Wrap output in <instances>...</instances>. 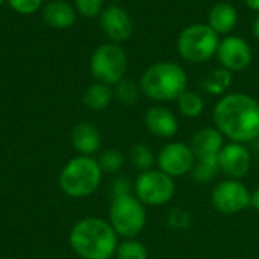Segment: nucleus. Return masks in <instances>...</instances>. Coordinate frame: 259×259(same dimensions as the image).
I'll use <instances>...</instances> for the list:
<instances>
[{
	"instance_id": "nucleus-24",
	"label": "nucleus",
	"mask_w": 259,
	"mask_h": 259,
	"mask_svg": "<svg viewBox=\"0 0 259 259\" xmlns=\"http://www.w3.org/2000/svg\"><path fill=\"white\" fill-rule=\"evenodd\" d=\"M115 259H149V252L147 247L135 238L124 240L117 246Z\"/></svg>"
},
{
	"instance_id": "nucleus-19",
	"label": "nucleus",
	"mask_w": 259,
	"mask_h": 259,
	"mask_svg": "<svg viewBox=\"0 0 259 259\" xmlns=\"http://www.w3.org/2000/svg\"><path fill=\"white\" fill-rule=\"evenodd\" d=\"M112 99H114L112 87H109L106 83H102V82L91 83L83 93V103L91 111H103V109H106L111 105Z\"/></svg>"
},
{
	"instance_id": "nucleus-4",
	"label": "nucleus",
	"mask_w": 259,
	"mask_h": 259,
	"mask_svg": "<svg viewBox=\"0 0 259 259\" xmlns=\"http://www.w3.org/2000/svg\"><path fill=\"white\" fill-rule=\"evenodd\" d=\"M103 171L93 156H76L70 159L59 173V188L71 199H83L97 191Z\"/></svg>"
},
{
	"instance_id": "nucleus-33",
	"label": "nucleus",
	"mask_w": 259,
	"mask_h": 259,
	"mask_svg": "<svg viewBox=\"0 0 259 259\" xmlns=\"http://www.w3.org/2000/svg\"><path fill=\"white\" fill-rule=\"evenodd\" d=\"M252 30H253V35H255L256 41L259 42V14H258V17L255 18V21H253V27H252Z\"/></svg>"
},
{
	"instance_id": "nucleus-31",
	"label": "nucleus",
	"mask_w": 259,
	"mask_h": 259,
	"mask_svg": "<svg viewBox=\"0 0 259 259\" xmlns=\"http://www.w3.org/2000/svg\"><path fill=\"white\" fill-rule=\"evenodd\" d=\"M250 206H252V208H255V209L259 212V188L256 190V191H253V193H252Z\"/></svg>"
},
{
	"instance_id": "nucleus-21",
	"label": "nucleus",
	"mask_w": 259,
	"mask_h": 259,
	"mask_svg": "<svg viewBox=\"0 0 259 259\" xmlns=\"http://www.w3.org/2000/svg\"><path fill=\"white\" fill-rule=\"evenodd\" d=\"M232 85V73L223 67L212 70L202 80V88L212 96H225Z\"/></svg>"
},
{
	"instance_id": "nucleus-23",
	"label": "nucleus",
	"mask_w": 259,
	"mask_h": 259,
	"mask_svg": "<svg viewBox=\"0 0 259 259\" xmlns=\"http://www.w3.org/2000/svg\"><path fill=\"white\" fill-rule=\"evenodd\" d=\"M114 97L118 99V102H121L126 106H132L138 102L141 90L140 85L132 80V79H121L118 83L114 85Z\"/></svg>"
},
{
	"instance_id": "nucleus-15",
	"label": "nucleus",
	"mask_w": 259,
	"mask_h": 259,
	"mask_svg": "<svg viewBox=\"0 0 259 259\" xmlns=\"http://www.w3.org/2000/svg\"><path fill=\"white\" fill-rule=\"evenodd\" d=\"M42 20L53 29H68L76 23L77 12L67 0H50L41 8Z\"/></svg>"
},
{
	"instance_id": "nucleus-25",
	"label": "nucleus",
	"mask_w": 259,
	"mask_h": 259,
	"mask_svg": "<svg viewBox=\"0 0 259 259\" xmlns=\"http://www.w3.org/2000/svg\"><path fill=\"white\" fill-rule=\"evenodd\" d=\"M97 162L103 173L115 175L124 165V155L118 149H106L99 155Z\"/></svg>"
},
{
	"instance_id": "nucleus-8",
	"label": "nucleus",
	"mask_w": 259,
	"mask_h": 259,
	"mask_svg": "<svg viewBox=\"0 0 259 259\" xmlns=\"http://www.w3.org/2000/svg\"><path fill=\"white\" fill-rule=\"evenodd\" d=\"M135 196L150 206H162L168 203L176 193V184L171 176L158 170L141 171L134 184Z\"/></svg>"
},
{
	"instance_id": "nucleus-3",
	"label": "nucleus",
	"mask_w": 259,
	"mask_h": 259,
	"mask_svg": "<svg viewBox=\"0 0 259 259\" xmlns=\"http://www.w3.org/2000/svg\"><path fill=\"white\" fill-rule=\"evenodd\" d=\"M188 76L185 70L171 61L155 62L144 70L140 77V90L147 99L155 102H173L187 90Z\"/></svg>"
},
{
	"instance_id": "nucleus-35",
	"label": "nucleus",
	"mask_w": 259,
	"mask_h": 259,
	"mask_svg": "<svg viewBox=\"0 0 259 259\" xmlns=\"http://www.w3.org/2000/svg\"><path fill=\"white\" fill-rule=\"evenodd\" d=\"M237 259H243V258H237Z\"/></svg>"
},
{
	"instance_id": "nucleus-27",
	"label": "nucleus",
	"mask_w": 259,
	"mask_h": 259,
	"mask_svg": "<svg viewBox=\"0 0 259 259\" xmlns=\"http://www.w3.org/2000/svg\"><path fill=\"white\" fill-rule=\"evenodd\" d=\"M76 12L85 18H94L102 14L105 8V0H73Z\"/></svg>"
},
{
	"instance_id": "nucleus-1",
	"label": "nucleus",
	"mask_w": 259,
	"mask_h": 259,
	"mask_svg": "<svg viewBox=\"0 0 259 259\" xmlns=\"http://www.w3.org/2000/svg\"><path fill=\"white\" fill-rule=\"evenodd\" d=\"M215 127L232 143H250L259 138V102L246 93L225 94L214 106Z\"/></svg>"
},
{
	"instance_id": "nucleus-29",
	"label": "nucleus",
	"mask_w": 259,
	"mask_h": 259,
	"mask_svg": "<svg viewBox=\"0 0 259 259\" xmlns=\"http://www.w3.org/2000/svg\"><path fill=\"white\" fill-rule=\"evenodd\" d=\"M12 11L20 15H32L42 8V0H6Z\"/></svg>"
},
{
	"instance_id": "nucleus-14",
	"label": "nucleus",
	"mask_w": 259,
	"mask_h": 259,
	"mask_svg": "<svg viewBox=\"0 0 259 259\" xmlns=\"http://www.w3.org/2000/svg\"><path fill=\"white\" fill-rule=\"evenodd\" d=\"M144 123L150 134L158 138H171L178 134L179 124L175 114L161 105L149 108L144 114Z\"/></svg>"
},
{
	"instance_id": "nucleus-11",
	"label": "nucleus",
	"mask_w": 259,
	"mask_h": 259,
	"mask_svg": "<svg viewBox=\"0 0 259 259\" xmlns=\"http://www.w3.org/2000/svg\"><path fill=\"white\" fill-rule=\"evenodd\" d=\"M215 56L223 68L229 70L231 73H238L249 68L253 59V52L244 38L228 35L220 39Z\"/></svg>"
},
{
	"instance_id": "nucleus-13",
	"label": "nucleus",
	"mask_w": 259,
	"mask_h": 259,
	"mask_svg": "<svg viewBox=\"0 0 259 259\" xmlns=\"http://www.w3.org/2000/svg\"><path fill=\"white\" fill-rule=\"evenodd\" d=\"M219 165L220 171L228 179L241 181L247 176L252 167V153L241 143H229L225 144L219 153Z\"/></svg>"
},
{
	"instance_id": "nucleus-16",
	"label": "nucleus",
	"mask_w": 259,
	"mask_h": 259,
	"mask_svg": "<svg viewBox=\"0 0 259 259\" xmlns=\"http://www.w3.org/2000/svg\"><path fill=\"white\" fill-rule=\"evenodd\" d=\"M70 138L74 150L82 156H93L100 150L102 146V135L99 129L88 121L77 123L71 129Z\"/></svg>"
},
{
	"instance_id": "nucleus-7",
	"label": "nucleus",
	"mask_w": 259,
	"mask_h": 259,
	"mask_svg": "<svg viewBox=\"0 0 259 259\" xmlns=\"http://www.w3.org/2000/svg\"><path fill=\"white\" fill-rule=\"evenodd\" d=\"M90 71L97 82L114 87L124 79L127 71V55L124 49L115 42L100 44L90 58Z\"/></svg>"
},
{
	"instance_id": "nucleus-18",
	"label": "nucleus",
	"mask_w": 259,
	"mask_h": 259,
	"mask_svg": "<svg viewBox=\"0 0 259 259\" xmlns=\"http://www.w3.org/2000/svg\"><path fill=\"white\" fill-rule=\"evenodd\" d=\"M238 21V12L234 5L220 2L214 5L208 14V24L217 35L231 33Z\"/></svg>"
},
{
	"instance_id": "nucleus-34",
	"label": "nucleus",
	"mask_w": 259,
	"mask_h": 259,
	"mask_svg": "<svg viewBox=\"0 0 259 259\" xmlns=\"http://www.w3.org/2000/svg\"><path fill=\"white\" fill-rule=\"evenodd\" d=\"M5 2H6V0H0V6H2V5H3Z\"/></svg>"
},
{
	"instance_id": "nucleus-17",
	"label": "nucleus",
	"mask_w": 259,
	"mask_h": 259,
	"mask_svg": "<svg viewBox=\"0 0 259 259\" xmlns=\"http://www.w3.org/2000/svg\"><path fill=\"white\" fill-rule=\"evenodd\" d=\"M225 146V137L217 127H203L197 131L190 143L196 158L217 156Z\"/></svg>"
},
{
	"instance_id": "nucleus-6",
	"label": "nucleus",
	"mask_w": 259,
	"mask_h": 259,
	"mask_svg": "<svg viewBox=\"0 0 259 259\" xmlns=\"http://www.w3.org/2000/svg\"><path fill=\"white\" fill-rule=\"evenodd\" d=\"M109 223L118 237L132 240L146 228V205L134 194L115 197L109 206Z\"/></svg>"
},
{
	"instance_id": "nucleus-10",
	"label": "nucleus",
	"mask_w": 259,
	"mask_h": 259,
	"mask_svg": "<svg viewBox=\"0 0 259 259\" xmlns=\"http://www.w3.org/2000/svg\"><path fill=\"white\" fill-rule=\"evenodd\" d=\"M196 162V156L191 150V147L185 143L175 141L168 143L156 155V164L158 168L168 176L182 178L187 173H191V168Z\"/></svg>"
},
{
	"instance_id": "nucleus-30",
	"label": "nucleus",
	"mask_w": 259,
	"mask_h": 259,
	"mask_svg": "<svg viewBox=\"0 0 259 259\" xmlns=\"http://www.w3.org/2000/svg\"><path fill=\"white\" fill-rule=\"evenodd\" d=\"M134 191V185L131 184L129 179L126 178H115L111 184V193H112V199L115 197H121V196H129Z\"/></svg>"
},
{
	"instance_id": "nucleus-5",
	"label": "nucleus",
	"mask_w": 259,
	"mask_h": 259,
	"mask_svg": "<svg viewBox=\"0 0 259 259\" xmlns=\"http://www.w3.org/2000/svg\"><path fill=\"white\" fill-rule=\"evenodd\" d=\"M219 36L208 23L190 24L178 36V52L190 64H203L217 53L220 44Z\"/></svg>"
},
{
	"instance_id": "nucleus-22",
	"label": "nucleus",
	"mask_w": 259,
	"mask_h": 259,
	"mask_svg": "<svg viewBox=\"0 0 259 259\" xmlns=\"http://www.w3.org/2000/svg\"><path fill=\"white\" fill-rule=\"evenodd\" d=\"M176 102H178L179 112L187 118H197L202 115L205 109V102L202 96L196 91L185 90Z\"/></svg>"
},
{
	"instance_id": "nucleus-2",
	"label": "nucleus",
	"mask_w": 259,
	"mask_h": 259,
	"mask_svg": "<svg viewBox=\"0 0 259 259\" xmlns=\"http://www.w3.org/2000/svg\"><path fill=\"white\" fill-rule=\"evenodd\" d=\"M68 241L73 252L82 259H111L115 256L118 235L109 222L85 217L73 225Z\"/></svg>"
},
{
	"instance_id": "nucleus-9",
	"label": "nucleus",
	"mask_w": 259,
	"mask_h": 259,
	"mask_svg": "<svg viewBox=\"0 0 259 259\" xmlns=\"http://www.w3.org/2000/svg\"><path fill=\"white\" fill-rule=\"evenodd\" d=\"M252 193L249 188L237 179H225L219 182L211 193V203L215 211L225 215H234L243 212L250 206Z\"/></svg>"
},
{
	"instance_id": "nucleus-26",
	"label": "nucleus",
	"mask_w": 259,
	"mask_h": 259,
	"mask_svg": "<svg viewBox=\"0 0 259 259\" xmlns=\"http://www.w3.org/2000/svg\"><path fill=\"white\" fill-rule=\"evenodd\" d=\"M155 155L152 152V149L144 144V143H138L132 147L131 150V161H132V165L140 170V171H146V170H150L152 165L155 164Z\"/></svg>"
},
{
	"instance_id": "nucleus-28",
	"label": "nucleus",
	"mask_w": 259,
	"mask_h": 259,
	"mask_svg": "<svg viewBox=\"0 0 259 259\" xmlns=\"http://www.w3.org/2000/svg\"><path fill=\"white\" fill-rule=\"evenodd\" d=\"M167 222L175 229H188L191 226V223H193V219H191V214L187 209H184V208H173L168 212Z\"/></svg>"
},
{
	"instance_id": "nucleus-12",
	"label": "nucleus",
	"mask_w": 259,
	"mask_h": 259,
	"mask_svg": "<svg viewBox=\"0 0 259 259\" xmlns=\"http://www.w3.org/2000/svg\"><path fill=\"white\" fill-rule=\"evenodd\" d=\"M100 17V29L109 42H126L134 32V21L129 12L118 5H109L103 8Z\"/></svg>"
},
{
	"instance_id": "nucleus-20",
	"label": "nucleus",
	"mask_w": 259,
	"mask_h": 259,
	"mask_svg": "<svg viewBox=\"0 0 259 259\" xmlns=\"http://www.w3.org/2000/svg\"><path fill=\"white\" fill-rule=\"evenodd\" d=\"M219 173H222L219 165V155L196 158V162L191 168V178L197 184H209L219 176Z\"/></svg>"
},
{
	"instance_id": "nucleus-32",
	"label": "nucleus",
	"mask_w": 259,
	"mask_h": 259,
	"mask_svg": "<svg viewBox=\"0 0 259 259\" xmlns=\"http://www.w3.org/2000/svg\"><path fill=\"white\" fill-rule=\"evenodd\" d=\"M244 3H246V6L249 9H252V11L259 14V0H244Z\"/></svg>"
}]
</instances>
